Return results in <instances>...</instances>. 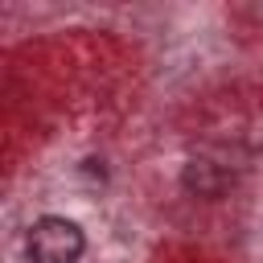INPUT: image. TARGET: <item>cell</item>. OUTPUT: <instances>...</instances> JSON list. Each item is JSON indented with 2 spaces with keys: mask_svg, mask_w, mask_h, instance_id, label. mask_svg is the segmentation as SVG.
I'll return each instance as SVG.
<instances>
[{
  "mask_svg": "<svg viewBox=\"0 0 263 263\" xmlns=\"http://www.w3.org/2000/svg\"><path fill=\"white\" fill-rule=\"evenodd\" d=\"M25 251H29L33 263H78V255L86 251V238H82L78 222L45 214V218L33 222V230L25 238Z\"/></svg>",
  "mask_w": 263,
  "mask_h": 263,
  "instance_id": "6da1fadb",
  "label": "cell"
},
{
  "mask_svg": "<svg viewBox=\"0 0 263 263\" xmlns=\"http://www.w3.org/2000/svg\"><path fill=\"white\" fill-rule=\"evenodd\" d=\"M230 168H222V164H214V160H189L185 164V173H181V185L189 189V193H197V197H218V193H226L230 189Z\"/></svg>",
  "mask_w": 263,
  "mask_h": 263,
  "instance_id": "7a4b0ae2",
  "label": "cell"
}]
</instances>
